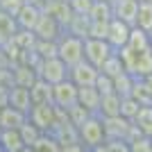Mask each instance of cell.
<instances>
[{
  "label": "cell",
  "instance_id": "cell-19",
  "mask_svg": "<svg viewBox=\"0 0 152 152\" xmlns=\"http://www.w3.org/2000/svg\"><path fill=\"white\" fill-rule=\"evenodd\" d=\"M132 125L139 129L143 136L152 139V104H143L139 109V114L132 118Z\"/></svg>",
  "mask_w": 152,
  "mask_h": 152
},
{
  "label": "cell",
  "instance_id": "cell-40",
  "mask_svg": "<svg viewBox=\"0 0 152 152\" xmlns=\"http://www.w3.org/2000/svg\"><path fill=\"white\" fill-rule=\"evenodd\" d=\"M150 2H152V0H150Z\"/></svg>",
  "mask_w": 152,
  "mask_h": 152
},
{
  "label": "cell",
  "instance_id": "cell-26",
  "mask_svg": "<svg viewBox=\"0 0 152 152\" xmlns=\"http://www.w3.org/2000/svg\"><path fill=\"white\" fill-rule=\"evenodd\" d=\"M98 70H100V73H104L107 77H111V80H114V77H118L121 73H125V66H123L121 55H118V52H111Z\"/></svg>",
  "mask_w": 152,
  "mask_h": 152
},
{
  "label": "cell",
  "instance_id": "cell-39",
  "mask_svg": "<svg viewBox=\"0 0 152 152\" xmlns=\"http://www.w3.org/2000/svg\"><path fill=\"white\" fill-rule=\"evenodd\" d=\"M150 39H152V34H150Z\"/></svg>",
  "mask_w": 152,
  "mask_h": 152
},
{
  "label": "cell",
  "instance_id": "cell-7",
  "mask_svg": "<svg viewBox=\"0 0 152 152\" xmlns=\"http://www.w3.org/2000/svg\"><path fill=\"white\" fill-rule=\"evenodd\" d=\"M98 73H100V70L95 68L93 64L82 59L80 64H75V66L68 68V80L75 84V86H93L95 80H98Z\"/></svg>",
  "mask_w": 152,
  "mask_h": 152
},
{
  "label": "cell",
  "instance_id": "cell-11",
  "mask_svg": "<svg viewBox=\"0 0 152 152\" xmlns=\"http://www.w3.org/2000/svg\"><path fill=\"white\" fill-rule=\"evenodd\" d=\"M41 9L39 7H34L32 2H25V5L20 7V12L14 16L16 18V25H18V30H27V32H34V27H37L39 18H41Z\"/></svg>",
  "mask_w": 152,
  "mask_h": 152
},
{
  "label": "cell",
  "instance_id": "cell-1",
  "mask_svg": "<svg viewBox=\"0 0 152 152\" xmlns=\"http://www.w3.org/2000/svg\"><path fill=\"white\" fill-rule=\"evenodd\" d=\"M64 116H66V111L57 109L55 104H32L30 114H27V121L32 125H37L43 134H52V129L57 127V123Z\"/></svg>",
  "mask_w": 152,
  "mask_h": 152
},
{
  "label": "cell",
  "instance_id": "cell-2",
  "mask_svg": "<svg viewBox=\"0 0 152 152\" xmlns=\"http://www.w3.org/2000/svg\"><path fill=\"white\" fill-rule=\"evenodd\" d=\"M57 57L61 59L66 66H75L84 59V39L70 34L64 30V34L57 39Z\"/></svg>",
  "mask_w": 152,
  "mask_h": 152
},
{
  "label": "cell",
  "instance_id": "cell-8",
  "mask_svg": "<svg viewBox=\"0 0 152 152\" xmlns=\"http://www.w3.org/2000/svg\"><path fill=\"white\" fill-rule=\"evenodd\" d=\"M34 34H37V39H43V41H57L64 34V27L59 25V20L52 14L43 12L39 23H37V27H34Z\"/></svg>",
  "mask_w": 152,
  "mask_h": 152
},
{
  "label": "cell",
  "instance_id": "cell-20",
  "mask_svg": "<svg viewBox=\"0 0 152 152\" xmlns=\"http://www.w3.org/2000/svg\"><path fill=\"white\" fill-rule=\"evenodd\" d=\"M0 148H2V152H20L27 145L23 143L18 129H2L0 132Z\"/></svg>",
  "mask_w": 152,
  "mask_h": 152
},
{
  "label": "cell",
  "instance_id": "cell-22",
  "mask_svg": "<svg viewBox=\"0 0 152 152\" xmlns=\"http://www.w3.org/2000/svg\"><path fill=\"white\" fill-rule=\"evenodd\" d=\"M129 75L139 77V80L152 75V48L150 50H143V52H136V61H134V68Z\"/></svg>",
  "mask_w": 152,
  "mask_h": 152
},
{
  "label": "cell",
  "instance_id": "cell-3",
  "mask_svg": "<svg viewBox=\"0 0 152 152\" xmlns=\"http://www.w3.org/2000/svg\"><path fill=\"white\" fill-rule=\"evenodd\" d=\"M77 132H80V143L84 148H95V145H100V143L107 141V136H104V123H102L100 116H95V114L89 116L82 125L77 127Z\"/></svg>",
  "mask_w": 152,
  "mask_h": 152
},
{
  "label": "cell",
  "instance_id": "cell-37",
  "mask_svg": "<svg viewBox=\"0 0 152 152\" xmlns=\"http://www.w3.org/2000/svg\"><path fill=\"white\" fill-rule=\"evenodd\" d=\"M148 152H152V148H150V150H148Z\"/></svg>",
  "mask_w": 152,
  "mask_h": 152
},
{
  "label": "cell",
  "instance_id": "cell-29",
  "mask_svg": "<svg viewBox=\"0 0 152 152\" xmlns=\"http://www.w3.org/2000/svg\"><path fill=\"white\" fill-rule=\"evenodd\" d=\"M143 107L136 98H132V95H127V98H121V116L123 118H127V121H132L134 116L139 114V109Z\"/></svg>",
  "mask_w": 152,
  "mask_h": 152
},
{
  "label": "cell",
  "instance_id": "cell-4",
  "mask_svg": "<svg viewBox=\"0 0 152 152\" xmlns=\"http://www.w3.org/2000/svg\"><path fill=\"white\" fill-rule=\"evenodd\" d=\"M37 75L41 80H45L48 84H59L64 80H68V66L59 57H48V59H41V64L37 68Z\"/></svg>",
  "mask_w": 152,
  "mask_h": 152
},
{
  "label": "cell",
  "instance_id": "cell-25",
  "mask_svg": "<svg viewBox=\"0 0 152 152\" xmlns=\"http://www.w3.org/2000/svg\"><path fill=\"white\" fill-rule=\"evenodd\" d=\"M16 32H18L16 18L9 16V14H5V12H0V45H5L7 41H12Z\"/></svg>",
  "mask_w": 152,
  "mask_h": 152
},
{
  "label": "cell",
  "instance_id": "cell-15",
  "mask_svg": "<svg viewBox=\"0 0 152 152\" xmlns=\"http://www.w3.org/2000/svg\"><path fill=\"white\" fill-rule=\"evenodd\" d=\"M30 98H32V104H52V84L37 77L34 84L30 86Z\"/></svg>",
  "mask_w": 152,
  "mask_h": 152
},
{
  "label": "cell",
  "instance_id": "cell-32",
  "mask_svg": "<svg viewBox=\"0 0 152 152\" xmlns=\"http://www.w3.org/2000/svg\"><path fill=\"white\" fill-rule=\"evenodd\" d=\"M66 116H68V121L73 123L75 127H80L84 121H86V118H89V116H93V114H89V111H86L82 104H75V107H70L68 111H66Z\"/></svg>",
  "mask_w": 152,
  "mask_h": 152
},
{
  "label": "cell",
  "instance_id": "cell-6",
  "mask_svg": "<svg viewBox=\"0 0 152 152\" xmlns=\"http://www.w3.org/2000/svg\"><path fill=\"white\" fill-rule=\"evenodd\" d=\"M52 104L57 109L68 111L70 107L77 104V86L70 80H64L59 84H52Z\"/></svg>",
  "mask_w": 152,
  "mask_h": 152
},
{
  "label": "cell",
  "instance_id": "cell-17",
  "mask_svg": "<svg viewBox=\"0 0 152 152\" xmlns=\"http://www.w3.org/2000/svg\"><path fill=\"white\" fill-rule=\"evenodd\" d=\"M98 116H100V118H116V116H121V95L118 93L102 95Z\"/></svg>",
  "mask_w": 152,
  "mask_h": 152
},
{
  "label": "cell",
  "instance_id": "cell-14",
  "mask_svg": "<svg viewBox=\"0 0 152 152\" xmlns=\"http://www.w3.org/2000/svg\"><path fill=\"white\" fill-rule=\"evenodd\" d=\"M12 77H14V84L30 89L39 75H37V68H32L30 64L20 61V64H12Z\"/></svg>",
  "mask_w": 152,
  "mask_h": 152
},
{
  "label": "cell",
  "instance_id": "cell-27",
  "mask_svg": "<svg viewBox=\"0 0 152 152\" xmlns=\"http://www.w3.org/2000/svg\"><path fill=\"white\" fill-rule=\"evenodd\" d=\"M134 80L136 77L129 75V73H121L118 77H114V93H118L121 98H127V95H132V89H134Z\"/></svg>",
  "mask_w": 152,
  "mask_h": 152
},
{
  "label": "cell",
  "instance_id": "cell-21",
  "mask_svg": "<svg viewBox=\"0 0 152 152\" xmlns=\"http://www.w3.org/2000/svg\"><path fill=\"white\" fill-rule=\"evenodd\" d=\"M127 48H132V50H136V52L150 50V48H152V39H150V34H148V32H143L141 27H136V25H134L132 30H129Z\"/></svg>",
  "mask_w": 152,
  "mask_h": 152
},
{
  "label": "cell",
  "instance_id": "cell-23",
  "mask_svg": "<svg viewBox=\"0 0 152 152\" xmlns=\"http://www.w3.org/2000/svg\"><path fill=\"white\" fill-rule=\"evenodd\" d=\"M91 20H98V23H109L114 18V9H111V2L109 0H93V7L89 12Z\"/></svg>",
  "mask_w": 152,
  "mask_h": 152
},
{
  "label": "cell",
  "instance_id": "cell-35",
  "mask_svg": "<svg viewBox=\"0 0 152 152\" xmlns=\"http://www.w3.org/2000/svg\"><path fill=\"white\" fill-rule=\"evenodd\" d=\"M5 107H9V89H7V86H0V111Z\"/></svg>",
  "mask_w": 152,
  "mask_h": 152
},
{
  "label": "cell",
  "instance_id": "cell-12",
  "mask_svg": "<svg viewBox=\"0 0 152 152\" xmlns=\"http://www.w3.org/2000/svg\"><path fill=\"white\" fill-rule=\"evenodd\" d=\"M100 91L95 86H77V104H82L89 114L98 116V109H100Z\"/></svg>",
  "mask_w": 152,
  "mask_h": 152
},
{
  "label": "cell",
  "instance_id": "cell-5",
  "mask_svg": "<svg viewBox=\"0 0 152 152\" xmlns=\"http://www.w3.org/2000/svg\"><path fill=\"white\" fill-rule=\"evenodd\" d=\"M111 52L116 50L107 43V39H91V37L84 39V59L89 64H93L95 68H100Z\"/></svg>",
  "mask_w": 152,
  "mask_h": 152
},
{
  "label": "cell",
  "instance_id": "cell-38",
  "mask_svg": "<svg viewBox=\"0 0 152 152\" xmlns=\"http://www.w3.org/2000/svg\"><path fill=\"white\" fill-rule=\"evenodd\" d=\"M0 132H2V127H0Z\"/></svg>",
  "mask_w": 152,
  "mask_h": 152
},
{
  "label": "cell",
  "instance_id": "cell-13",
  "mask_svg": "<svg viewBox=\"0 0 152 152\" xmlns=\"http://www.w3.org/2000/svg\"><path fill=\"white\" fill-rule=\"evenodd\" d=\"M9 107L18 109L23 114H30V109H32L30 89H27V86H18V84L9 86Z\"/></svg>",
  "mask_w": 152,
  "mask_h": 152
},
{
  "label": "cell",
  "instance_id": "cell-16",
  "mask_svg": "<svg viewBox=\"0 0 152 152\" xmlns=\"http://www.w3.org/2000/svg\"><path fill=\"white\" fill-rule=\"evenodd\" d=\"M27 123V114L18 111L14 107H5L0 111V127L2 129H20Z\"/></svg>",
  "mask_w": 152,
  "mask_h": 152
},
{
  "label": "cell",
  "instance_id": "cell-34",
  "mask_svg": "<svg viewBox=\"0 0 152 152\" xmlns=\"http://www.w3.org/2000/svg\"><path fill=\"white\" fill-rule=\"evenodd\" d=\"M93 86L100 91V95H109V93H114V80H111V77H107L104 73H98V80H95Z\"/></svg>",
  "mask_w": 152,
  "mask_h": 152
},
{
  "label": "cell",
  "instance_id": "cell-31",
  "mask_svg": "<svg viewBox=\"0 0 152 152\" xmlns=\"http://www.w3.org/2000/svg\"><path fill=\"white\" fill-rule=\"evenodd\" d=\"M34 52H37L41 59L57 57V41H43V39H37V43H34Z\"/></svg>",
  "mask_w": 152,
  "mask_h": 152
},
{
  "label": "cell",
  "instance_id": "cell-30",
  "mask_svg": "<svg viewBox=\"0 0 152 152\" xmlns=\"http://www.w3.org/2000/svg\"><path fill=\"white\" fill-rule=\"evenodd\" d=\"M18 132H20V139H23V143H25L27 148H30V145H34V143H37V141H39V136L43 134V132H41V129H39L37 125H32L30 121H27L25 125L20 127Z\"/></svg>",
  "mask_w": 152,
  "mask_h": 152
},
{
  "label": "cell",
  "instance_id": "cell-33",
  "mask_svg": "<svg viewBox=\"0 0 152 152\" xmlns=\"http://www.w3.org/2000/svg\"><path fill=\"white\" fill-rule=\"evenodd\" d=\"M66 2L73 9V14H77V16H89L91 7H93V0H66Z\"/></svg>",
  "mask_w": 152,
  "mask_h": 152
},
{
  "label": "cell",
  "instance_id": "cell-24",
  "mask_svg": "<svg viewBox=\"0 0 152 152\" xmlns=\"http://www.w3.org/2000/svg\"><path fill=\"white\" fill-rule=\"evenodd\" d=\"M136 27L152 34V2L150 0H139V12H136Z\"/></svg>",
  "mask_w": 152,
  "mask_h": 152
},
{
  "label": "cell",
  "instance_id": "cell-28",
  "mask_svg": "<svg viewBox=\"0 0 152 152\" xmlns=\"http://www.w3.org/2000/svg\"><path fill=\"white\" fill-rule=\"evenodd\" d=\"M32 152H61V145H59V141L52 136V134H41L39 141L34 145H30Z\"/></svg>",
  "mask_w": 152,
  "mask_h": 152
},
{
  "label": "cell",
  "instance_id": "cell-18",
  "mask_svg": "<svg viewBox=\"0 0 152 152\" xmlns=\"http://www.w3.org/2000/svg\"><path fill=\"white\" fill-rule=\"evenodd\" d=\"M45 12L52 14V16L59 20V25H61L64 30L70 25V20H73V16H75V14H73V9L68 7V2H66V0H52L50 7H48Z\"/></svg>",
  "mask_w": 152,
  "mask_h": 152
},
{
  "label": "cell",
  "instance_id": "cell-36",
  "mask_svg": "<svg viewBox=\"0 0 152 152\" xmlns=\"http://www.w3.org/2000/svg\"><path fill=\"white\" fill-rule=\"evenodd\" d=\"M61 152H86V148L82 143H73V145H64Z\"/></svg>",
  "mask_w": 152,
  "mask_h": 152
},
{
  "label": "cell",
  "instance_id": "cell-10",
  "mask_svg": "<svg viewBox=\"0 0 152 152\" xmlns=\"http://www.w3.org/2000/svg\"><path fill=\"white\" fill-rule=\"evenodd\" d=\"M111 9H114V18H118V20H123V23L134 27L136 12H139V0H114Z\"/></svg>",
  "mask_w": 152,
  "mask_h": 152
},
{
  "label": "cell",
  "instance_id": "cell-9",
  "mask_svg": "<svg viewBox=\"0 0 152 152\" xmlns=\"http://www.w3.org/2000/svg\"><path fill=\"white\" fill-rule=\"evenodd\" d=\"M129 30L132 25H127L118 18H111L107 25V43L114 48V50H121L123 45H127V39H129Z\"/></svg>",
  "mask_w": 152,
  "mask_h": 152
}]
</instances>
